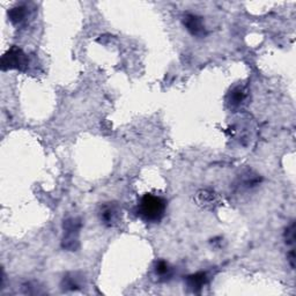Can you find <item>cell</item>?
Masks as SVG:
<instances>
[{"mask_svg": "<svg viewBox=\"0 0 296 296\" xmlns=\"http://www.w3.org/2000/svg\"><path fill=\"white\" fill-rule=\"evenodd\" d=\"M120 213L121 210L118 207V205L115 204V202H108V204L103 205L102 208H101V221L107 227L116 226L120 220Z\"/></svg>", "mask_w": 296, "mask_h": 296, "instance_id": "obj_4", "label": "cell"}, {"mask_svg": "<svg viewBox=\"0 0 296 296\" xmlns=\"http://www.w3.org/2000/svg\"><path fill=\"white\" fill-rule=\"evenodd\" d=\"M285 240L287 245H293L295 243V224L293 222L289 227H287L285 232Z\"/></svg>", "mask_w": 296, "mask_h": 296, "instance_id": "obj_11", "label": "cell"}, {"mask_svg": "<svg viewBox=\"0 0 296 296\" xmlns=\"http://www.w3.org/2000/svg\"><path fill=\"white\" fill-rule=\"evenodd\" d=\"M28 57L21 49L12 47L2 58V68L6 70L24 71L28 67Z\"/></svg>", "mask_w": 296, "mask_h": 296, "instance_id": "obj_2", "label": "cell"}, {"mask_svg": "<svg viewBox=\"0 0 296 296\" xmlns=\"http://www.w3.org/2000/svg\"><path fill=\"white\" fill-rule=\"evenodd\" d=\"M167 210V201L156 194L146 193L138 202L136 213L141 220L147 224H157L164 218Z\"/></svg>", "mask_w": 296, "mask_h": 296, "instance_id": "obj_1", "label": "cell"}, {"mask_svg": "<svg viewBox=\"0 0 296 296\" xmlns=\"http://www.w3.org/2000/svg\"><path fill=\"white\" fill-rule=\"evenodd\" d=\"M245 99V92L243 87H235L234 89H232V92L228 94V103L232 105V107H240L241 103L244 101Z\"/></svg>", "mask_w": 296, "mask_h": 296, "instance_id": "obj_8", "label": "cell"}, {"mask_svg": "<svg viewBox=\"0 0 296 296\" xmlns=\"http://www.w3.org/2000/svg\"><path fill=\"white\" fill-rule=\"evenodd\" d=\"M288 261L290 263V266L294 269V267H295V252H294V250L290 251V253L288 256Z\"/></svg>", "mask_w": 296, "mask_h": 296, "instance_id": "obj_12", "label": "cell"}, {"mask_svg": "<svg viewBox=\"0 0 296 296\" xmlns=\"http://www.w3.org/2000/svg\"><path fill=\"white\" fill-rule=\"evenodd\" d=\"M8 16H10V20L12 21V23H14V24L22 23L24 20H26V16H27L26 8H23L22 6L12 8V10L8 12Z\"/></svg>", "mask_w": 296, "mask_h": 296, "instance_id": "obj_9", "label": "cell"}, {"mask_svg": "<svg viewBox=\"0 0 296 296\" xmlns=\"http://www.w3.org/2000/svg\"><path fill=\"white\" fill-rule=\"evenodd\" d=\"M207 275L204 272H198L189 275L186 278V286L188 288L192 291V293H200V290L202 289L206 283H207Z\"/></svg>", "mask_w": 296, "mask_h": 296, "instance_id": "obj_6", "label": "cell"}, {"mask_svg": "<svg viewBox=\"0 0 296 296\" xmlns=\"http://www.w3.org/2000/svg\"><path fill=\"white\" fill-rule=\"evenodd\" d=\"M183 24L186 28L190 34L194 37L201 38L205 37L206 34H207V30H206L204 19L201 16L193 14V13H186L183 16Z\"/></svg>", "mask_w": 296, "mask_h": 296, "instance_id": "obj_3", "label": "cell"}, {"mask_svg": "<svg viewBox=\"0 0 296 296\" xmlns=\"http://www.w3.org/2000/svg\"><path fill=\"white\" fill-rule=\"evenodd\" d=\"M154 273L159 278L160 281H167L172 279L174 270L167 262L159 261L155 263V266H154Z\"/></svg>", "mask_w": 296, "mask_h": 296, "instance_id": "obj_7", "label": "cell"}, {"mask_svg": "<svg viewBox=\"0 0 296 296\" xmlns=\"http://www.w3.org/2000/svg\"><path fill=\"white\" fill-rule=\"evenodd\" d=\"M66 236L64 237V248L74 250V242H78V234L80 228V222L76 219H70L64 224Z\"/></svg>", "mask_w": 296, "mask_h": 296, "instance_id": "obj_5", "label": "cell"}, {"mask_svg": "<svg viewBox=\"0 0 296 296\" xmlns=\"http://www.w3.org/2000/svg\"><path fill=\"white\" fill-rule=\"evenodd\" d=\"M63 288L64 289H79L80 288V282L79 279L76 278V274H70L66 278H64L63 280Z\"/></svg>", "mask_w": 296, "mask_h": 296, "instance_id": "obj_10", "label": "cell"}]
</instances>
